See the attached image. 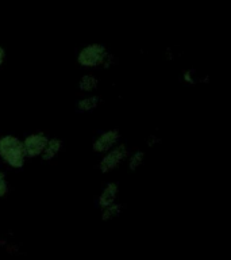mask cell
<instances>
[{
	"instance_id": "obj_1",
	"label": "cell",
	"mask_w": 231,
	"mask_h": 260,
	"mask_svg": "<svg viewBox=\"0 0 231 260\" xmlns=\"http://www.w3.org/2000/svg\"><path fill=\"white\" fill-rule=\"evenodd\" d=\"M0 157L12 168H22L26 162L23 142L15 136L0 138Z\"/></svg>"
},
{
	"instance_id": "obj_11",
	"label": "cell",
	"mask_w": 231,
	"mask_h": 260,
	"mask_svg": "<svg viewBox=\"0 0 231 260\" xmlns=\"http://www.w3.org/2000/svg\"><path fill=\"white\" fill-rule=\"evenodd\" d=\"M143 161H145V152H142V150L134 152L129 157V170L137 171L143 164Z\"/></svg>"
},
{
	"instance_id": "obj_10",
	"label": "cell",
	"mask_w": 231,
	"mask_h": 260,
	"mask_svg": "<svg viewBox=\"0 0 231 260\" xmlns=\"http://www.w3.org/2000/svg\"><path fill=\"white\" fill-rule=\"evenodd\" d=\"M122 210H123V206H122L121 203H112V205H109V206L103 209V211H101V219L103 221H111V219L117 218L118 215L122 213Z\"/></svg>"
},
{
	"instance_id": "obj_2",
	"label": "cell",
	"mask_w": 231,
	"mask_h": 260,
	"mask_svg": "<svg viewBox=\"0 0 231 260\" xmlns=\"http://www.w3.org/2000/svg\"><path fill=\"white\" fill-rule=\"evenodd\" d=\"M112 57L107 48L101 44H89L77 54V62L84 68H96L100 65L109 67Z\"/></svg>"
},
{
	"instance_id": "obj_8",
	"label": "cell",
	"mask_w": 231,
	"mask_h": 260,
	"mask_svg": "<svg viewBox=\"0 0 231 260\" xmlns=\"http://www.w3.org/2000/svg\"><path fill=\"white\" fill-rule=\"evenodd\" d=\"M99 105H100V99H99V96L92 95V96H85L83 98V99H80L79 103H77V107H79V110L83 111V113H89V111H93V110L96 109Z\"/></svg>"
},
{
	"instance_id": "obj_7",
	"label": "cell",
	"mask_w": 231,
	"mask_h": 260,
	"mask_svg": "<svg viewBox=\"0 0 231 260\" xmlns=\"http://www.w3.org/2000/svg\"><path fill=\"white\" fill-rule=\"evenodd\" d=\"M62 149V141L60 138H49L48 144L45 146L44 153L41 154L45 161H50L53 158L56 157L57 154L60 153Z\"/></svg>"
},
{
	"instance_id": "obj_13",
	"label": "cell",
	"mask_w": 231,
	"mask_h": 260,
	"mask_svg": "<svg viewBox=\"0 0 231 260\" xmlns=\"http://www.w3.org/2000/svg\"><path fill=\"white\" fill-rule=\"evenodd\" d=\"M4 60H6V50H4L3 46H0V67L3 65Z\"/></svg>"
},
{
	"instance_id": "obj_4",
	"label": "cell",
	"mask_w": 231,
	"mask_h": 260,
	"mask_svg": "<svg viewBox=\"0 0 231 260\" xmlns=\"http://www.w3.org/2000/svg\"><path fill=\"white\" fill-rule=\"evenodd\" d=\"M49 141V137L44 132L40 133H32L28 134L27 137L24 138L23 141V148L26 157H36L44 153V149L46 144Z\"/></svg>"
},
{
	"instance_id": "obj_9",
	"label": "cell",
	"mask_w": 231,
	"mask_h": 260,
	"mask_svg": "<svg viewBox=\"0 0 231 260\" xmlns=\"http://www.w3.org/2000/svg\"><path fill=\"white\" fill-rule=\"evenodd\" d=\"M99 85V80L95 75H84V76L80 79V83H79V88L84 92H92L97 88Z\"/></svg>"
},
{
	"instance_id": "obj_3",
	"label": "cell",
	"mask_w": 231,
	"mask_h": 260,
	"mask_svg": "<svg viewBox=\"0 0 231 260\" xmlns=\"http://www.w3.org/2000/svg\"><path fill=\"white\" fill-rule=\"evenodd\" d=\"M127 157H129L127 146L125 144H118L117 146H113L112 149L104 153V157L101 158L99 168H100L103 174H107L109 171L117 170L118 167L121 166Z\"/></svg>"
},
{
	"instance_id": "obj_12",
	"label": "cell",
	"mask_w": 231,
	"mask_h": 260,
	"mask_svg": "<svg viewBox=\"0 0 231 260\" xmlns=\"http://www.w3.org/2000/svg\"><path fill=\"white\" fill-rule=\"evenodd\" d=\"M8 192V182L6 179V175L4 172L0 171V198H3L4 195H7Z\"/></svg>"
},
{
	"instance_id": "obj_6",
	"label": "cell",
	"mask_w": 231,
	"mask_h": 260,
	"mask_svg": "<svg viewBox=\"0 0 231 260\" xmlns=\"http://www.w3.org/2000/svg\"><path fill=\"white\" fill-rule=\"evenodd\" d=\"M118 194H119V186H118V183H108L104 187V190L101 191L100 197H99V205L101 206V209H104V207L117 202Z\"/></svg>"
},
{
	"instance_id": "obj_5",
	"label": "cell",
	"mask_w": 231,
	"mask_h": 260,
	"mask_svg": "<svg viewBox=\"0 0 231 260\" xmlns=\"http://www.w3.org/2000/svg\"><path fill=\"white\" fill-rule=\"evenodd\" d=\"M119 140H121V132H119V130H107V132L101 133L100 136L93 141L92 149L95 150L96 153L104 154L107 153L108 150L112 149L113 146H117Z\"/></svg>"
}]
</instances>
